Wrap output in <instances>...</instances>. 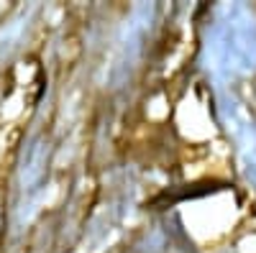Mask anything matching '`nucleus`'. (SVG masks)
<instances>
[{
	"label": "nucleus",
	"instance_id": "obj_1",
	"mask_svg": "<svg viewBox=\"0 0 256 253\" xmlns=\"http://www.w3.org/2000/svg\"><path fill=\"white\" fill-rule=\"evenodd\" d=\"M226 184H195V189H182L180 195H169V192H164V195H159L156 200H152V207H159V205H172V202H182V200H195V197H205V195H210V192H216V189H223Z\"/></svg>",
	"mask_w": 256,
	"mask_h": 253
}]
</instances>
